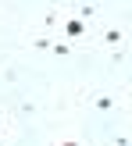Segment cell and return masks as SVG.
Returning <instances> with one entry per match:
<instances>
[{"instance_id":"52a82bcc","label":"cell","mask_w":132,"mask_h":146,"mask_svg":"<svg viewBox=\"0 0 132 146\" xmlns=\"http://www.w3.org/2000/svg\"><path fill=\"white\" fill-rule=\"evenodd\" d=\"M114 146H132V139L129 135H114Z\"/></svg>"},{"instance_id":"6da1fadb","label":"cell","mask_w":132,"mask_h":146,"mask_svg":"<svg viewBox=\"0 0 132 146\" xmlns=\"http://www.w3.org/2000/svg\"><path fill=\"white\" fill-rule=\"evenodd\" d=\"M93 107H97L100 114H107V111H114V96H111V93H100V96L93 100Z\"/></svg>"},{"instance_id":"3957f363","label":"cell","mask_w":132,"mask_h":146,"mask_svg":"<svg viewBox=\"0 0 132 146\" xmlns=\"http://www.w3.org/2000/svg\"><path fill=\"white\" fill-rule=\"evenodd\" d=\"M50 46H54L50 36H36V39H32V50H50Z\"/></svg>"},{"instance_id":"8992f818","label":"cell","mask_w":132,"mask_h":146,"mask_svg":"<svg viewBox=\"0 0 132 146\" xmlns=\"http://www.w3.org/2000/svg\"><path fill=\"white\" fill-rule=\"evenodd\" d=\"M93 14H97V11H93V7H89V4H82V11H79V18H82V21H89V18H93Z\"/></svg>"},{"instance_id":"277c9868","label":"cell","mask_w":132,"mask_h":146,"mask_svg":"<svg viewBox=\"0 0 132 146\" xmlns=\"http://www.w3.org/2000/svg\"><path fill=\"white\" fill-rule=\"evenodd\" d=\"M50 50H54L57 57H68V54H71V46H68V43H54V46H50Z\"/></svg>"},{"instance_id":"7a4b0ae2","label":"cell","mask_w":132,"mask_h":146,"mask_svg":"<svg viewBox=\"0 0 132 146\" xmlns=\"http://www.w3.org/2000/svg\"><path fill=\"white\" fill-rule=\"evenodd\" d=\"M104 43H107V46H118V43H121V29H107V32H104Z\"/></svg>"},{"instance_id":"5b68a950","label":"cell","mask_w":132,"mask_h":146,"mask_svg":"<svg viewBox=\"0 0 132 146\" xmlns=\"http://www.w3.org/2000/svg\"><path fill=\"white\" fill-rule=\"evenodd\" d=\"M82 29H86V21H82V18H79V21H68V36H79Z\"/></svg>"},{"instance_id":"ba28073f","label":"cell","mask_w":132,"mask_h":146,"mask_svg":"<svg viewBox=\"0 0 132 146\" xmlns=\"http://www.w3.org/2000/svg\"><path fill=\"white\" fill-rule=\"evenodd\" d=\"M64 146H75V143H64Z\"/></svg>"},{"instance_id":"9c48e42d","label":"cell","mask_w":132,"mask_h":146,"mask_svg":"<svg viewBox=\"0 0 132 146\" xmlns=\"http://www.w3.org/2000/svg\"><path fill=\"white\" fill-rule=\"evenodd\" d=\"M0 146H4V143H0Z\"/></svg>"}]
</instances>
